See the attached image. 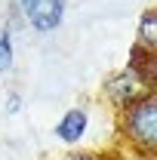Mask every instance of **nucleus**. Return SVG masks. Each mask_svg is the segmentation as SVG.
I'll return each mask as SVG.
<instances>
[{
    "label": "nucleus",
    "mask_w": 157,
    "mask_h": 160,
    "mask_svg": "<svg viewBox=\"0 0 157 160\" xmlns=\"http://www.w3.org/2000/svg\"><path fill=\"white\" fill-rule=\"evenodd\" d=\"M126 68L136 71L139 77L145 80L148 89H154V86H157V49H145V46L133 43L129 59H126Z\"/></svg>",
    "instance_id": "39448f33"
},
{
    "label": "nucleus",
    "mask_w": 157,
    "mask_h": 160,
    "mask_svg": "<svg viewBox=\"0 0 157 160\" xmlns=\"http://www.w3.org/2000/svg\"><path fill=\"white\" fill-rule=\"evenodd\" d=\"M16 65V37H13V25L0 28V77L9 74Z\"/></svg>",
    "instance_id": "0eeeda50"
},
{
    "label": "nucleus",
    "mask_w": 157,
    "mask_h": 160,
    "mask_svg": "<svg viewBox=\"0 0 157 160\" xmlns=\"http://www.w3.org/2000/svg\"><path fill=\"white\" fill-rule=\"evenodd\" d=\"M136 43H139V46H145V49H157V12L151 9V6L139 16Z\"/></svg>",
    "instance_id": "423d86ee"
},
{
    "label": "nucleus",
    "mask_w": 157,
    "mask_h": 160,
    "mask_svg": "<svg viewBox=\"0 0 157 160\" xmlns=\"http://www.w3.org/2000/svg\"><path fill=\"white\" fill-rule=\"evenodd\" d=\"M148 92H154V89H148L145 80L139 77L136 71H129L126 65L117 68V71H111L108 77L102 80V102L111 111H123V108L136 105L139 99H145Z\"/></svg>",
    "instance_id": "f03ea898"
},
{
    "label": "nucleus",
    "mask_w": 157,
    "mask_h": 160,
    "mask_svg": "<svg viewBox=\"0 0 157 160\" xmlns=\"http://www.w3.org/2000/svg\"><path fill=\"white\" fill-rule=\"evenodd\" d=\"M22 105H25V99H22V92H9V96H6V114H9V117H16V114H22Z\"/></svg>",
    "instance_id": "6e6552de"
},
{
    "label": "nucleus",
    "mask_w": 157,
    "mask_h": 160,
    "mask_svg": "<svg viewBox=\"0 0 157 160\" xmlns=\"http://www.w3.org/2000/svg\"><path fill=\"white\" fill-rule=\"evenodd\" d=\"M86 129H89V111L86 108H68L59 120H56V126H53V136L62 142V145H68V148H74L83 142L86 136Z\"/></svg>",
    "instance_id": "20e7f679"
},
{
    "label": "nucleus",
    "mask_w": 157,
    "mask_h": 160,
    "mask_svg": "<svg viewBox=\"0 0 157 160\" xmlns=\"http://www.w3.org/2000/svg\"><path fill=\"white\" fill-rule=\"evenodd\" d=\"M117 136L139 157L157 154V92H148L136 105L117 111Z\"/></svg>",
    "instance_id": "f257e3e1"
},
{
    "label": "nucleus",
    "mask_w": 157,
    "mask_h": 160,
    "mask_svg": "<svg viewBox=\"0 0 157 160\" xmlns=\"http://www.w3.org/2000/svg\"><path fill=\"white\" fill-rule=\"evenodd\" d=\"M13 6L37 34L59 31V25L65 22V12H68V0H13Z\"/></svg>",
    "instance_id": "7ed1b4c3"
},
{
    "label": "nucleus",
    "mask_w": 157,
    "mask_h": 160,
    "mask_svg": "<svg viewBox=\"0 0 157 160\" xmlns=\"http://www.w3.org/2000/svg\"><path fill=\"white\" fill-rule=\"evenodd\" d=\"M62 160H114L108 154H96V151H74V154H65Z\"/></svg>",
    "instance_id": "1a4fd4ad"
}]
</instances>
